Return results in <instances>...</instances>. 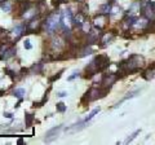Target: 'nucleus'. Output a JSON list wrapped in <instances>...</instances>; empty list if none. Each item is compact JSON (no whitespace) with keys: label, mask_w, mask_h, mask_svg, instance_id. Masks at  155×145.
<instances>
[{"label":"nucleus","mask_w":155,"mask_h":145,"mask_svg":"<svg viewBox=\"0 0 155 145\" xmlns=\"http://www.w3.org/2000/svg\"><path fill=\"white\" fill-rule=\"evenodd\" d=\"M26 126H30L31 124V122L34 120V115L32 114H26Z\"/></svg>","instance_id":"25"},{"label":"nucleus","mask_w":155,"mask_h":145,"mask_svg":"<svg viewBox=\"0 0 155 145\" xmlns=\"http://www.w3.org/2000/svg\"><path fill=\"white\" fill-rule=\"evenodd\" d=\"M61 72H62V71H60V72H58V74H57V75H54V76H53V78H51V80H54V79H58V78H60V76H61Z\"/></svg>","instance_id":"32"},{"label":"nucleus","mask_w":155,"mask_h":145,"mask_svg":"<svg viewBox=\"0 0 155 145\" xmlns=\"http://www.w3.org/2000/svg\"><path fill=\"white\" fill-rule=\"evenodd\" d=\"M72 18H74V16H72L71 11L70 9H66V11H64L61 14V25L65 29H67V30H70V26L72 23Z\"/></svg>","instance_id":"3"},{"label":"nucleus","mask_w":155,"mask_h":145,"mask_svg":"<svg viewBox=\"0 0 155 145\" xmlns=\"http://www.w3.org/2000/svg\"><path fill=\"white\" fill-rule=\"evenodd\" d=\"M114 38V34L113 32H107V34H105L104 38H102V40H101V43H104L102 46H107L109 44V42L111 40Z\"/></svg>","instance_id":"18"},{"label":"nucleus","mask_w":155,"mask_h":145,"mask_svg":"<svg viewBox=\"0 0 155 145\" xmlns=\"http://www.w3.org/2000/svg\"><path fill=\"white\" fill-rule=\"evenodd\" d=\"M143 64V57L142 56H137V55H133L130 56L127 61L122 62L119 65V69L123 70L124 72H133V71H137L140 67L142 66Z\"/></svg>","instance_id":"1"},{"label":"nucleus","mask_w":155,"mask_h":145,"mask_svg":"<svg viewBox=\"0 0 155 145\" xmlns=\"http://www.w3.org/2000/svg\"><path fill=\"white\" fill-rule=\"evenodd\" d=\"M105 93V91H101L100 88H96V87H93V88H91L88 92H87V96L85 97L88 99V101H93V100H97L98 97H102V96Z\"/></svg>","instance_id":"4"},{"label":"nucleus","mask_w":155,"mask_h":145,"mask_svg":"<svg viewBox=\"0 0 155 145\" xmlns=\"http://www.w3.org/2000/svg\"><path fill=\"white\" fill-rule=\"evenodd\" d=\"M66 95H67V92H66V91H61V92L58 93V96H60V97H65Z\"/></svg>","instance_id":"31"},{"label":"nucleus","mask_w":155,"mask_h":145,"mask_svg":"<svg viewBox=\"0 0 155 145\" xmlns=\"http://www.w3.org/2000/svg\"><path fill=\"white\" fill-rule=\"evenodd\" d=\"M4 2H7V0H0V4H2V3H4Z\"/></svg>","instance_id":"34"},{"label":"nucleus","mask_w":155,"mask_h":145,"mask_svg":"<svg viewBox=\"0 0 155 145\" xmlns=\"http://www.w3.org/2000/svg\"><path fill=\"white\" fill-rule=\"evenodd\" d=\"M140 11H141V3L140 2H134L130 4V7L128 8V12H127V16H136Z\"/></svg>","instance_id":"11"},{"label":"nucleus","mask_w":155,"mask_h":145,"mask_svg":"<svg viewBox=\"0 0 155 145\" xmlns=\"http://www.w3.org/2000/svg\"><path fill=\"white\" fill-rule=\"evenodd\" d=\"M61 25V14L60 13H52L48 16L47 21L44 22V29L48 34H53Z\"/></svg>","instance_id":"2"},{"label":"nucleus","mask_w":155,"mask_h":145,"mask_svg":"<svg viewBox=\"0 0 155 145\" xmlns=\"http://www.w3.org/2000/svg\"><path fill=\"white\" fill-rule=\"evenodd\" d=\"M81 30H83V32H85V34H89V30H91V25H89V21L88 20H85L84 21V23L81 25Z\"/></svg>","instance_id":"22"},{"label":"nucleus","mask_w":155,"mask_h":145,"mask_svg":"<svg viewBox=\"0 0 155 145\" xmlns=\"http://www.w3.org/2000/svg\"><path fill=\"white\" fill-rule=\"evenodd\" d=\"M0 5H2V9H3V11H5V12H11L12 7H11V4H9L8 0H7V2H4V3H2Z\"/></svg>","instance_id":"24"},{"label":"nucleus","mask_w":155,"mask_h":145,"mask_svg":"<svg viewBox=\"0 0 155 145\" xmlns=\"http://www.w3.org/2000/svg\"><path fill=\"white\" fill-rule=\"evenodd\" d=\"M36 16V9H28V11H25L23 13V18H26V20H30V18H34Z\"/></svg>","instance_id":"16"},{"label":"nucleus","mask_w":155,"mask_h":145,"mask_svg":"<svg viewBox=\"0 0 155 145\" xmlns=\"http://www.w3.org/2000/svg\"><path fill=\"white\" fill-rule=\"evenodd\" d=\"M136 21H137V16H127V17H125V20L123 21V25H124L125 29L133 27Z\"/></svg>","instance_id":"13"},{"label":"nucleus","mask_w":155,"mask_h":145,"mask_svg":"<svg viewBox=\"0 0 155 145\" xmlns=\"http://www.w3.org/2000/svg\"><path fill=\"white\" fill-rule=\"evenodd\" d=\"M25 48H26V49H31V43H30V40H28V39L25 40Z\"/></svg>","instance_id":"30"},{"label":"nucleus","mask_w":155,"mask_h":145,"mask_svg":"<svg viewBox=\"0 0 155 145\" xmlns=\"http://www.w3.org/2000/svg\"><path fill=\"white\" fill-rule=\"evenodd\" d=\"M78 76H79V72H72V75H70L69 76V78H67V80H69V82H71V80H74V79H76L78 78Z\"/></svg>","instance_id":"28"},{"label":"nucleus","mask_w":155,"mask_h":145,"mask_svg":"<svg viewBox=\"0 0 155 145\" xmlns=\"http://www.w3.org/2000/svg\"><path fill=\"white\" fill-rule=\"evenodd\" d=\"M57 110H58V112H61V113H64L65 110H66L65 104H64V103H58V104H57Z\"/></svg>","instance_id":"26"},{"label":"nucleus","mask_w":155,"mask_h":145,"mask_svg":"<svg viewBox=\"0 0 155 145\" xmlns=\"http://www.w3.org/2000/svg\"><path fill=\"white\" fill-rule=\"evenodd\" d=\"M61 130H62V126H57V127L51 128L49 131L45 133L44 141H45V143H51V141H53V140H54V139L58 136V133L61 132Z\"/></svg>","instance_id":"5"},{"label":"nucleus","mask_w":155,"mask_h":145,"mask_svg":"<svg viewBox=\"0 0 155 145\" xmlns=\"http://www.w3.org/2000/svg\"><path fill=\"white\" fill-rule=\"evenodd\" d=\"M91 53H92V48L87 46V47L84 48V49H81V51H80V55H79V57H85V56L91 55Z\"/></svg>","instance_id":"21"},{"label":"nucleus","mask_w":155,"mask_h":145,"mask_svg":"<svg viewBox=\"0 0 155 145\" xmlns=\"http://www.w3.org/2000/svg\"><path fill=\"white\" fill-rule=\"evenodd\" d=\"M4 117H5V118H12L13 114L12 113H4Z\"/></svg>","instance_id":"33"},{"label":"nucleus","mask_w":155,"mask_h":145,"mask_svg":"<svg viewBox=\"0 0 155 145\" xmlns=\"http://www.w3.org/2000/svg\"><path fill=\"white\" fill-rule=\"evenodd\" d=\"M23 31H25V26H23V25H18V26H16V27L13 29L12 35H13L14 38H16V39H18V38L23 34Z\"/></svg>","instance_id":"14"},{"label":"nucleus","mask_w":155,"mask_h":145,"mask_svg":"<svg viewBox=\"0 0 155 145\" xmlns=\"http://www.w3.org/2000/svg\"><path fill=\"white\" fill-rule=\"evenodd\" d=\"M40 25H41V21L39 18H32V20L27 23L26 26V30L28 31H38L40 29Z\"/></svg>","instance_id":"9"},{"label":"nucleus","mask_w":155,"mask_h":145,"mask_svg":"<svg viewBox=\"0 0 155 145\" xmlns=\"http://www.w3.org/2000/svg\"><path fill=\"white\" fill-rule=\"evenodd\" d=\"M94 27L97 30H102V29L106 26V14H98L96 18H94Z\"/></svg>","instance_id":"7"},{"label":"nucleus","mask_w":155,"mask_h":145,"mask_svg":"<svg viewBox=\"0 0 155 145\" xmlns=\"http://www.w3.org/2000/svg\"><path fill=\"white\" fill-rule=\"evenodd\" d=\"M118 79V76H116L114 72H111V74H107V75H105L104 76V79H102V84L105 86V87H110L113 86L114 83H115V80Z\"/></svg>","instance_id":"10"},{"label":"nucleus","mask_w":155,"mask_h":145,"mask_svg":"<svg viewBox=\"0 0 155 145\" xmlns=\"http://www.w3.org/2000/svg\"><path fill=\"white\" fill-rule=\"evenodd\" d=\"M154 74H155V67H150V69H147L146 71L142 74V76L146 80H150V79H153L154 78Z\"/></svg>","instance_id":"15"},{"label":"nucleus","mask_w":155,"mask_h":145,"mask_svg":"<svg viewBox=\"0 0 155 145\" xmlns=\"http://www.w3.org/2000/svg\"><path fill=\"white\" fill-rule=\"evenodd\" d=\"M87 123H88V122L83 120V122H80V123L72 124L70 128H67V130H66V132H67V133H76V132L81 131V130H84V128L87 127Z\"/></svg>","instance_id":"8"},{"label":"nucleus","mask_w":155,"mask_h":145,"mask_svg":"<svg viewBox=\"0 0 155 145\" xmlns=\"http://www.w3.org/2000/svg\"><path fill=\"white\" fill-rule=\"evenodd\" d=\"M94 61H96L97 66H98V70H104V69H106V67L110 65V64H109V57L105 56V55L97 56L96 59H94Z\"/></svg>","instance_id":"6"},{"label":"nucleus","mask_w":155,"mask_h":145,"mask_svg":"<svg viewBox=\"0 0 155 145\" xmlns=\"http://www.w3.org/2000/svg\"><path fill=\"white\" fill-rule=\"evenodd\" d=\"M13 95L16 96V97H18V99H22L23 96H25V89L23 88H16L13 91Z\"/></svg>","instance_id":"19"},{"label":"nucleus","mask_w":155,"mask_h":145,"mask_svg":"<svg viewBox=\"0 0 155 145\" xmlns=\"http://www.w3.org/2000/svg\"><path fill=\"white\" fill-rule=\"evenodd\" d=\"M111 9H113V4H109V3H107V4H105V5L101 7V13L107 16V14L111 13Z\"/></svg>","instance_id":"17"},{"label":"nucleus","mask_w":155,"mask_h":145,"mask_svg":"<svg viewBox=\"0 0 155 145\" xmlns=\"http://www.w3.org/2000/svg\"><path fill=\"white\" fill-rule=\"evenodd\" d=\"M32 71H36V72H40L41 71V64H38V65H34L32 66Z\"/></svg>","instance_id":"27"},{"label":"nucleus","mask_w":155,"mask_h":145,"mask_svg":"<svg viewBox=\"0 0 155 145\" xmlns=\"http://www.w3.org/2000/svg\"><path fill=\"white\" fill-rule=\"evenodd\" d=\"M62 3H67V0H53V4L54 5H60V4H62Z\"/></svg>","instance_id":"29"},{"label":"nucleus","mask_w":155,"mask_h":145,"mask_svg":"<svg viewBox=\"0 0 155 145\" xmlns=\"http://www.w3.org/2000/svg\"><path fill=\"white\" fill-rule=\"evenodd\" d=\"M85 20H87V18H85V16L83 13H78V14H75V16H74V18H72V22H74L75 26L81 27V25L84 23Z\"/></svg>","instance_id":"12"},{"label":"nucleus","mask_w":155,"mask_h":145,"mask_svg":"<svg viewBox=\"0 0 155 145\" xmlns=\"http://www.w3.org/2000/svg\"><path fill=\"white\" fill-rule=\"evenodd\" d=\"M140 132H141V130H136V131H134L132 135H130V136H128V139L125 140V144H129L130 141H132V140H134L136 137H137V135H138Z\"/></svg>","instance_id":"23"},{"label":"nucleus","mask_w":155,"mask_h":145,"mask_svg":"<svg viewBox=\"0 0 155 145\" xmlns=\"http://www.w3.org/2000/svg\"><path fill=\"white\" fill-rule=\"evenodd\" d=\"M100 110H101L100 108H96V109H93V110H92V112L89 113V115H88V117H87L84 120H85V122H89V120H91L92 118H93L96 114H98V113H100Z\"/></svg>","instance_id":"20"}]
</instances>
